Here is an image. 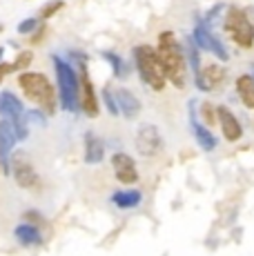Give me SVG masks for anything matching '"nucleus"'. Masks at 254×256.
Segmentation results:
<instances>
[{"label":"nucleus","mask_w":254,"mask_h":256,"mask_svg":"<svg viewBox=\"0 0 254 256\" xmlns=\"http://www.w3.org/2000/svg\"><path fill=\"white\" fill-rule=\"evenodd\" d=\"M226 76H228L226 67L212 62V65H205V67L201 65V72H198V76L194 80H196V87L201 92H214L226 82Z\"/></svg>","instance_id":"9b49d317"},{"label":"nucleus","mask_w":254,"mask_h":256,"mask_svg":"<svg viewBox=\"0 0 254 256\" xmlns=\"http://www.w3.org/2000/svg\"><path fill=\"white\" fill-rule=\"evenodd\" d=\"M114 98H116V105H118V112L127 120H132V118L140 114V100L134 96V92L125 90V87H116Z\"/></svg>","instance_id":"4468645a"},{"label":"nucleus","mask_w":254,"mask_h":256,"mask_svg":"<svg viewBox=\"0 0 254 256\" xmlns=\"http://www.w3.org/2000/svg\"><path fill=\"white\" fill-rule=\"evenodd\" d=\"M216 116H218V122H221V132H223V138L234 142L241 138L243 134V127L241 122H238V118L232 114V112L228 110V107H218L216 110Z\"/></svg>","instance_id":"2eb2a0df"},{"label":"nucleus","mask_w":254,"mask_h":256,"mask_svg":"<svg viewBox=\"0 0 254 256\" xmlns=\"http://www.w3.org/2000/svg\"><path fill=\"white\" fill-rule=\"evenodd\" d=\"M112 167H114L116 180H120L123 185H132L138 180V170L134 165V158L125 152H118V154L112 156Z\"/></svg>","instance_id":"f8f14e48"},{"label":"nucleus","mask_w":254,"mask_h":256,"mask_svg":"<svg viewBox=\"0 0 254 256\" xmlns=\"http://www.w3.org/2000/svg\"><path fill=\"white\" fill-rule=\"evenodd\" d=\"M38 18H27V20H22L20 24H18V34H22V36H27V34H32V32H36L38 29Z\"/></svg>","instance_id":"393cba45"},{"label":"nucleus","mask_w":254,"mask_h":256,"mask_svg":"<svg viewBox=\"0 0 254 256\" xmlns=\"http://www.w3.org/2000/svg\"><path fill=\"white\" fill-rule=\"evenodd\" d=\"M102 100H105V107H107V112H110L112 116H118L120 112H118V105H116V98H114V94H112V90H102Z\"/></svg>","instance_id":"b1692460"},{"label":"nucleus","mask_w":254,"mask_h":256,"mask_svg":"<svg viewBox=\"0 0 254 256\" xmlns=\"http://www.w3.org/2000/svg\"><path fill=\"white\" fill-rule=\"evenodd\" d=\"M2 56H4V49L0 47V62H2Z\"/></svg>","instance_id":"cd10ccee"},{"label":"nucleus","mask_w":254,"mask_h":256,"mask_svg":"<svg viewBox=\"0 0 254 256\" xmlns=\"http://www.w3.org/2000/svg\"><path fill=\"white\" fill-rule=\"evenodd\" d=\"M226 32L232 36V40L238 47L250 49L254 45V24L250 22V18L236 7H230L228 16H226Z\"/></svg>","instance_id":"423d86ee"},{"label":"nucleus","mask_w":254,"mask_h":256,"mask_svg":"<svg viewBox=\"0 0 254 256\" xmlns=\"http://www.w3.org/2000/svg\"><path fill=\"white\" fill-rule=\"evenodd\" d=\"M0 116L14 127L18 140H27L29 130H27L25 107L12 92H0Z\"/></svg>","instance_id":"39448f33"},{"label":"nucleus","mask_w":254,"mask_h":256,"mask_svg":"<svg viewBox=\"0 0 254 256\" xmlns=\"http://www.w3.org/2000/svg\"><path fill=\"white\" fill-rule=\"evenodd\" d=\"M105 58L112 62V67H114V74L118 78H123L127 76V70H125V62L120 60V56H116V54H112V52H105Z\"/></svg>","instance_id":"4be33fe9"},{"label":"nucleus","mask_w":254,"mask_h":256,"mask_svg":"<svg viewBox=\"0 0 254 256\" xmlns=\"http://www.w3.org/2000/svg\"><path fill=\"white\" fill-rule=\"evenodd\" d=\"M192 40H194V45H196L198 49H205V52L214 54V56H216L218 60H223V62H226L228 58H230V54L226 52V47H223V42L218 40V38L212 34V29H210V24L198 22V24H196V29H194V36H192Z\"/></svg>","instance_id":"1a4fd4ad"},{"label":"nucleus","mask_w":254,"mask_h":256,"mask_svg":"<svg viewBox=\"0 0 254 256\" xmlns=\"http://www.w3.org/2000/svg\"><path fill=\"white\" fill-rule=\"evenodd\" d=\"M140 200H143V194H140L138 190H120V192H116V194L112 196V203H114L116 208H120V210L136 208Z\"/></svg>","instance_id":"6ab92c4d"},{"label":"nucleus","mask_w":254,"mask_h":256,"mask_svg":"<svg viewBox=\"0 0 254 256\" xmlns=\"http://www.w3.org/2000/svg\"><path fill=\"white\" fill-rule=\"evenodd\" d=\"M134 62H136V72H138L140 80L148 87H152L154 92H160L165 87V72L163 65L158 60V54L156 49H152L150 45H138L134 49Z\"/></svg>","instance_id":"7ed1b4c3"},{"label":"nucleus","mask_w":254,"mask_h":256,"mask_svg":"<svg viewBox=\"0 0 254 256\" xmlns=\"http://www.w3.org/2000/svg\"><path fill=\"white\" fill-rule=\"evenodd\" d=\"M201 114H203V118H205V122H208V125H212V122L216 120V112H214V107L208 105V102L201 107Z\"/></svg>","instance_id":"bb28decb"},{"label":"nucleus","mask_w":254,"mask_h":256,"mask_svg":"<svg viewBox=\"0 0 254 256\" xmlns=\"http://www.w3.org/2000/svg\"><path fill=\"white\" fill-rule=\"evenodd\" d=\"M158 60L163 65L165 78H170L174 87L183 90L188 85V60H185V49L178 45L172 32H163L158 36Z\"/></svg>","instance_id":"f257e3e1"},{"label":"nucleus","mask_w":254,"mask_h":256,"mask_svg":"<svg viewBox=\"0 0 254 256\" xmlns=\"http://www.w3.org/2000/svg\"><path fill=\"white\" fill-rule=\"evenodd\" d=\"M236 92L241 96V102L248 110H254V78L250 74H243L236 78Z\"/></svg>","instance_id":"a211bd4d"},{"label":"nucleus","mask_w":254,"mask_h":256,"mask_svg":"<svg viewBox=\"0 0 254 256\" xmlns=\"http://www.w3.org/2000/svg\"><path fill=\"white\" fill-rule=\"evenodd\" d=\"M18 85L25 92V96L32 102H36L45 114H54L56 112V94H54V85L50 78L40 72H22L18 76Z\"/></svg>","instance_id":"f03ea898"},{"label":"nucleus","mask_w":254,"mask_h":256,"mask_svg":"<svg viewBox=\"0 0 254 256\" xmlns=\"http://www.w3.org/2000/svg\"><path fill=\"white\" fill-rule=\"evenodd\" d=\"M16 140L18 138H16L14 127L2 118V120H0V170H2L4 174H9V152L14 150Z\"/></svg>","instance_id":"ddd939ff"},{"label":"nucleus","mask_w":254,"mask_h":256,"mask_svg":"<svg viewBox=\"0 0 254 256\" xmlns=\"http://www.w3.org/2000/svg\"><path fill=\"white\" fill-rule=\"evenodd\" d=\"M2 78H4V76H2V74H0V80H2Z\"/></svg>","instance_id":"c756f323"},{"label":"nucleus","mask_w":254,"mask_h":256,"mask_svg":"<svg viewBox=\"0 0 254 256\" xmlns=\"http://www.w3.org/2000/svg\"><path fill=\"white\" fill-rule=\"evenodd\" d=\"M54 70L58 78V94H60V105L67 112H78V76L72 70L70 62H65L60 56H54Z\"/></svg>","instance_id":"20e7f679"},{"label":"nucleus","mask_w":254,"mask_h":256,"mask_svg":"<svg viewBox=\"0 0 254 256\" xmlns=\"http://www.w3.org/2000/svg\"><path fill=\"white\" fill-rule=\"evenodd\" d=\"M62 7H65V2H62V0H50L47 4H42V7H40V18H42V20H45V18H52L54 14H58Z\"/></svg>","instance_id":"412c9836"},{"label":"nucleus","mask_w":254,"mask_h":256,"mask_svg":"<svg viewBox=\"0 0 254 256\" xmlns=\"http://www.w3.org/2000/svg\"><path fill=\"white\" fill-rule=\"evenodd\" d=\"M250 67H252V74H250V76L254 78V62H252V65H250Z\"/></svg>","instance_id":"c85d7f7f"},{"label":"nucleus","mask_w":254,"mask_h":256,"mask_svg":"<svg viewBox=\"0 0 254 256\" xmlns=\"http://www.w3.org/2000/svg\"><path fill=\"white\" fill-rule=\"evenodd\" d=\"M190 120H192V132L196 136V142L203 147L205 152H212L216 147V138L212 136V132H208L205 127L198 122L196 118V100H190Z\"/></svg>","instance_id":"dca6fc26"},{"label":"nucleus","mask_w":254,"mask_h":256,"mask_svg":"<svg viewBox=\"0 0 254 256\" xmlns=\"http://www.w3.org/2000/svg\"><path fill=\"white\" fill-rule=\"evenodd\" d=\"M105 158V145L94 132H87L85 134V163L96 165Z\"/></svg>","instance_id":"f3484780"},{"label":"nucleus","mask_w":254,"mask_h":256,"mask_svg":"<svg viewBox=\"0 0 254 256\" xmlns=\"http://www.w3.org/2000/svg\"><path fill=\"white\" fill-rule=\"evenodd\" d=\"M14 234H16V238L20 240L22 245H40V243H42L40 230H38L36 225H32V223L18 225V228L14 230Z\"/></svg>","instance_id":"aec40b11"},{"label":"nucleus","mask_w":254,"mask_h":256,"mask_svg":"<svg viewBox=\"0 0 254 256\" xmlns=\"http://www.w3.org/2000/svg\"><path fill=\"white\" fill-rule=\"evenodd\" d=\"M9 172L14 174L16 183L20 187H25V190L38 187V174H36V170H34V165L27 160V154H22V152L9 156Z\"/></svg>","instance_id":"6e6552de"},{"label":"nucleus","mask_w":254,"mask_h":256,"mask_svg":"<svg viewBox=\"0 0 254 256\" xmlns=\"http://www.w3.org/2000/svg\"><path fill=\"white\" fill-rule=\"evenodd\" d=\"M78 110H82L87 116H98V98H96L94 85L87 76V67L80 65V80H78Z\"/></svg>","instance_id":"9d476101"},{"label":"nucleus","mask_w":254,"mask_h":256,"mask_svg":"<svg viewBox=\"0 0 254 256\" xmlns=\"http://www.w3.org/2000/svg\"><path fill=\"white\" fill-rule=\"evenodd\" d=\"M32 60H34V54H32V52H20V54H18L16 60L12 62V70H14V72L25 70V67L32 65Z\"/></svg>","instance_id":"5701e85b"},{"label":"nucleus","mask_w":254,"mask_h":256,"mask_svg":"<svg viewBox=\"0 0 254 256\" xmlns=\"http://www.w3.org/2000/svg\"><path fill=\"white\" fill-rule=\"evenodd\" d=\"M25 118L36 122V125H45V112L42 110H29V112H25Z\"/></svg>","instance_id":"a878e982"},{"label":"nucleus","mask_w":254,"mask_h":256,"mask_svg":"<svg viewBox=\"0 0 254 256\" xmlns=\"http://www.w3.org/2000/svg\"><path fill=\"white\" fill-rule=\"evenodd\" d=\"M136 152H138L140 156H145V158H152L156 156L160 150H163V134H160V130L156 125H140L138 132H136Z\"/></svg>","instance_id":"0eeeda50"}]
</instances>
